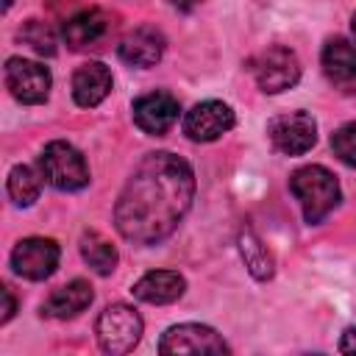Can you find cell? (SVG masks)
<instances>
[{"instance_id":"6da1fadb","label":"cell","mask_w":356,"mask_h":356,"mask_svg":"<svg viewBox=\"0 0 356 356\" xmlns=\"http://www.w3.org/2000/svg\"><path fill=\"white\" fill-rule=\"evenodd\" d=\"M192 197L195 172L189 161L170 150L147 153L117 197L114 225L134 245H159L178 228Z\"/></svg>"},{"instance_id":"7a4b0ae2","label":"cell","mask_w":356,"mask_h":356,"mask_svg":"<svg viewBox=\"0 0 356 356\" xmlns=\"http://www.w3.org/2000/svg\"><path fill=\"white\" fill-rule=\"evenodd\" d=\"M289 189H292L295 200L300 203L306 222H312V225L323 222L339 203V184H337L334 172L320 164H306V167L295 170L289 178Z\"/></svg>"},{"instance_id":"3957f363","label":"cell","mask_w":356,"mask_h":356,"mask_svg":"<svg viewBox=\"0 0 356 356\" xmlns=\"http://www.w3.org/2000/svg\"><path fill=\"white\" fill-rule=\"evenodd\" d=\"M39 170H42V178L61 192H75L89 184V164H86L83 153L75 145L61 142V139L50 142L42 150Z\"/></svg>"},{"instance_id":"277c9868","label":"cell","mask_w":356,"mask_h":356,"mask_svg":"<svg viewBox=\"0 0 356 356\" xmlns=\"http://www.w3.org/2000/svg\"><path fill=\"white\" fill-rule=\"evenodd\" d=\"M95 334H97V345L106 353L122 356V353L134 350V345L139 342L142 317L128 303H111V306H106L100 312V317L95 323Z\"/></svg>"},{"instance_id":"5b68a950","label":"cell","mask_w":356,"mask_h":356,"mask_svg":"<svg viewBox=\"0 0 356 356\" xmlns=\"http://www.w3.org/2000/svg\"><path fill=\"white\" fill-rule=\"evenodd\" d=\"M253 75L261 92L267 95H278L292 89L300 81V61L289 47H267L264 53L256 56L253 61Z\"/></svg>"},{"instance_id":"8992f818","label":"cell","mask_w":356,"mask_h":356,"mask_svg":"<svg viewBox=\"0 0 356 356\" xmlns=\"http://www.w3.org/2000/svg\"><path fill=\"white\" fill-rule=\"evenodd\" d=\"M50 70L39 61L22 58V56H11L6 61V86L14 95V100L25 103V106H36L44 103L50 95Z\"/></svg>"},{"instance_id":"52a82bcc","label":"cell","mask_w":356,"mask_h":356,"mask_svg":"<svg viewBox=\"0 0 356 356\" xmlns=\"http://www.w3.org/2000/svg\"><path fill=\"white\" fill-rule=\"evenodd\" d=\"M267 136L273 147L284 156H303L317 142V122L309 111L278 114L267 125Z\"/></svg>"},{"instance_id":"ba28073f","label":"cell","mask_w":356,"mask_h":356,"mask_svg":"<svg viewBox=\"0 0 356 356\" xmlns=\"http://www.w3.org/2000/svg\"><path fill=\"white\" fill-rule=\"evenodd\" d=\"M61 259V250L53 239L47 236H28L19 239L11 250V267L17 275L28 278V281H44L56 273Z\"/></svg>"},{"instance_id":"9c48e42d","label":"cell","mask_w":356,"mask_h":356,"mask_svg":"<svg viewBox=\"0 0 356 356\" xmlns=\"http://www.w3.org/2000/svg\"><path fill=\"white\" fill-rule=\"evenodd\" d=\"M159 353H164V356H170V353H228V345L209 325L181 323L161 334Z\"/></svg>"},{"instance_id":"30bf717a","label":"cell","mask_w":356,"mask_h":356,"mask_svg":"<svg viewBox=\"0 0 356 356\" xmlns=\"http://www.w3.org/2000/svg\"><path fill=\"white\" fill-rule=\"evenodd\" d=\"M234 128V111L222 100H203L184 114V134L192 142H214Z\"/></svg>"},{"instance_id":"8fae6325","label":"cell","mask_w":356,"mask_h":356,"mask_svg":"<svg viewBox=\"0 0 356 356\" xmlns=\"http://www.w3.org/2000/svg\"><path fill=\"white\" fill-rule=\"evenodd\" d=\"M178 111L181 106L170 92H147L134 100V122L150 136L167 134L178 122Z\"/></svg>"},{"instance_id":"7c38bea8","label":"cell","mask_w":356,"mask_h":356,"mask_svg":"<svg viewBox=\"0 0 356 356\" xmlns=\"http://www.w3.org/2000/svg\"><path fill=\"white\" fill-rule=\"evenodd\" d=\"M111 92V70L103 61H86L72 75V97L81 108H95Z\"/></svg>"},{"instance_id":"4fadbf2b","label":"cell","mask_w":356,"mask_h":356,"mask_svg":"<svg viewBox=\"0 0 356 356\" xmlns=\"http://www.w3.org/2000/svg\"><path fill=\"white\" fill-rule=\"evenodd\" d=\"M117 53L131 67H153L164 56V36L150 25L136 28L122 36V42L117 44Z\"/></svg>"},{"instance_id":"5bb4252c","label":"cell","mask_w":356,"mask_h":356,"mask_svg":"<svg viewBox=\"0 0 356 356\" xmlns=\"http://www.w3.org/2000/svg\"><path fill=\"white\" fill-rule=\"evenodd\" d=\"M323 72L331 83H337L339 89H353L356 86V44H350L348 39H328L320 56Z\"/></svg>"},{"instance_id":"9a60e30c","label":"cell","mask_w":356,"mask_h":356,"mask_svg":"<svg viewBox=\"0 0 356 356\" xmlns=\"http://www.w3.org/2000/svg\"><path fill=\"white\" fill-rule=\"evenodd\" d=\"M186 289V281L184 275H178L175 270H150L145 273L136 284H134V298H139L142 303H153V306H161V303H172L184 295Z\"/></svg>"},{"instance_id":"2e32d148","label":"cell","mask_w":356,"mask_h":356,"mask_svg":"<svg viewBox=\"0 0 356 356\" xmlns=\"http://www.w3.org/2000/svg\"><path fill=\"white\" fill-rule=\"evenodd\" d=\"M108 31V17L100 8H83L78 14H72L70 19H64L61 25V36L72 50H83L95 42H100Z\"/></svg>"},{"instance_id":"e0dca14e","label":"cell","mask_w":356,"mask_h":356,"mask_svg":"<svg viewBox=\"0 0 356 356\" xmlns=\"http://www.w3.org/2000/svg\"><path fill=\"white\" fill-rule=\"evenodd\" d=\"M92 300H95V292H92L89 281L75 278V281L58 286V289L44 300L42 314L56 317V320H70V317H78Z\"/></svg>"},{"instance_id":"ac0fdd59","label":"cell","mask_w":356,"mask_h":356,"mask_svg":"<svg viewBox=\"0 0 356 356\" xmlns=\"http://www.w3.org/2000/svg\"><path fill=\"white\" fill-rule=\"evenodd\" d=\"M81 256L97 275H108L117 267V248L97 231H86L81 236Z\"/></svg>"},{"instance_id":"d6986e66","label":"cell","mask_w":356,"mask_h":356,"mask_svg":"<svg viewBox=\"0 0 356 356\" xmlns=\"http://www.w3.org/2000/svg\"><path fill=\"white\" fill-rule=\"evenodd\" d=\"M239 253H242V259H245V264H248L253 278L267 281L273 275V256L264 248V242L256 236L253 228H242V234H239Z\"/></svg>"},{"instance_id":"ffe728a7","label":"cell","mask_w":356,"mask_h":356,"mask_svg":"<svg viewBox=\"0 0 356 356\" xmlns=\"http://www.w3.org/2000/svg\"><path fill=\"white\" fill-rule=\"evenodd\" d=\"M39 192H42V178L33 167H28V164L11 167V172H8V197L17 206H22V209L31 206L39 197Z\"/></svg>"},{"instance_id":"44dd1931","label":"cell","mask_w":356,"mask_h":356,"mask_svg":"<svg viewBox=\"0 0 356 356\" xmlns=\"http://www.w3.org/2000/svg\"><path fill=\"white\" fill-rule=\"evenodd\" d=\"M19 39H22L31 50H36L39 56H53V53H56V33H53V28H50L47 22H42V19H28V22L19 28Z\"/></svg>"},{"instance_id":"7402d4cb","label":"cell","mask_w":356,"mask_h":356,"mask_svg":"<svg viewBox=\"0 0 356 356\" xmlns=\"http://www.w3.org/2000/svg\"><path fill=\"white\" fill-rule=\"evenodd\" d=\"M331 147H334V156H337L342 164L356 167V120H353V122H345L342 128L334 131Z\"/></svg>"},{"instance_id":"603a6c76","label":"cell","mask_w":356,"mask_h":356,"mask_svg":"<svg viewBox=\"0 0 356 356\" xmlns=\"http://www.w3.org/2000/svg\"><path fill=\"white\" fill-rule=\"evenodd\" d=\"M0 298H3V314H0V323H8L11 317H14V309H17V300H14V295H11V289L8 286H0Z\"/></svg>"},{"instance_id":"cb8c5ba5","label":"cell","mask_w":356,"mask_h":356,"mask_svg":"<svg viewBox=\"0 0 356 356\" xmlns=\"http://www.w3.org/2000/svg\"><path fill=\"white\" fill-rule=\"evenodd\" d=\"M339 350H342V353H356V325H350V328L342 334Z\"/></svg>"},{"instance_id":"d4e9b609","label":"cell","mask_w":356,"mask_h":356,"mask_svg":"<svg viewBox=\"0 0 356 356\" xmlns=\"http://www.w3.org/2000/svg\"><path fill=\"white\" fill-rule=\"evenodd\" d=\"M350 31H353V42H356V14H353V19H350Z\"/></svg>"},{"instance_id":"484cf974","label":"cell","mask_w":356,"mask_h":356,"mask_svg":"<svg viewBox=\"0 0 356 356\" xmlns=\"http://www.w3.org/2000/svg\"><path fill=\"white\" fill-rule=\"evenodd\" d=\"M11 3H14V0H3V8L8 11V8H11Z\"/></svg>"}]
</instances>
